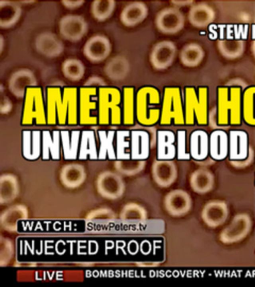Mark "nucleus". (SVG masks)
<instances>
[{
    "instance_id": "obj_1",
    "label": "nucleus",
    "mask_w": 255,
    "mask_h": 287,
    "mask_svg": "<svg viewBox=\"0 0 255 287\" xmlns=\"http://www.w3.org/2000/svg\"><path fill=\"white\" fill-rule=\"evenodd\" d=\"M242 94L240 87L218 89L217 123L219 126H237L242 124Z\"/></svg>"
},
{
    "instance_id": "obj_2",
    "label": "nucleus",
    "mask_w": 255,
    "mask_h": 287,
    "mask_svg": "<svg viewBox=\"0 0 255 287\" xmlns=\"http://www.w3.org/2000/svg\"><path fill=\"white\" fill-rule=\"evenodd\" d=\"M135 116L144 126H152L160 119L161 100L158 91L154 87H144L137 92L135 97Z\"/></svg>"
},
{
    "instance_id": "obj_3",
    "label": "nucleus",
    "mask_w": 255,
    "mask_h": 287,
    "mask_svg": "<svg viewBox=\"0 0 255 287\" xmlns=\"http://www.w3.org/2000/svg\"><path fill=\"white\" fill-rule=\"evenodd\" d=\"M185 103V123L186 125H192L195 121L200 126L208 124V91L206 88H199L197 93L194 88H186Z\"/></svg>"
},
{
    "instance_id": "obj_4",
    "label": "nucleus",
    "mask_w": 255,
    "mask_h": 287,
    "mask_svg": "<svg viewBox=\"0 0 255 287\" xmlns=\"http://www.w3.org/2000/svg\"><path fill=\"white\" fill-rule=\"evenodd\" d=\"M161 104L159 119L161 125H169L172 123L176 125L185 124L184 112L178 88H165Z\"/></svg>"
},
{
    "instance_id": "obj_5",
    "label": "nucleus",
    "mask_w": 255,
    "mask_h": 287,
    "mask_svg": "<svg viewBox=\"0 0 255 287\" xmlns=\"http://www.w3.org/2000/svg\"><path fill=\"white\" fill-rule=\"evenodd\" d=\"M88 29L85 18L79 15L67 14L63 16L59 23V30L61 36L71 42L80 40Z\"/></svg>"
},
{
    "instance_id": "obj_6",
    "label": "nucleus",
    "mask_w": 255,
    "mask_h": 287,
    "mask_svg": "<svg viewBox=\"0 0 255 287\" xmlns=\"http://www.w3.org/2000/svg\"><path fill=\"white\" fill-rule=\"evenodd\" d=\"M184 17L177 8L166 7L157 14L155 24L157 29L165 34H175L180 31L184 26Z\"/></svg>"
},
{
    "instance_id": "obj_7",
    "label": "nucleus",
    "mask_w": 255,
    "mask_h": 287,
    "mask_svg": "<svg viewBox=\"0 0 255 287\" xmlns=\"http://www.w3.org/2000/svg\"><path fill=\"white\" fill-rule=\"evenodd\" d=\"M177 49L173 42L163 40L156 43L153 47L150 61L152 66L158 70L168 68L172 64L176 54Z\"/></svg>"
},
{
    "instance_id": "obj_8",
    "label": "nucleus",
    "mask_w": 255,
    "mask_h": 287,
    "mask_svg": "<svg viewBox=\"0 0 255 287\" xmlns=\"http://www.w3.org/2000/svg\"><path fill=\"white\" fill-rule=\"evenodd\" d=\"M111 44L109 39L103 35L90 38L83 47V53L90 61L94 63L103 61L110 55Z\"/></svg>"
},
{
    "instance_id": "obj_9",
    "label": "nucleus",
    "mask_w": 255,
    "mask_h": 287,
    "mask_svg": "<svg viewBox=\"0 0 255 287\" xmlns=\"http://www.w3.org/2000/svg\"><path fill=\"white\" fill-rule=\"evenodd\" d=\"M34 44L39 53L48 58L59 56L64 49L63 43L60 38L51 32L39 34L35 38Z\"/></svg>"
},
{
    "instance_id": "obj_10",
    "label": "nucleus",
    "mask_w": 255,
    "mask_h": 287,
    "mask_svg": "<svg viewBox=\"0 0 255 287\" xmlns=\"http://www.w3.org/2000/svg\"><path fill=\"white\" fill-rule=\"evenodd\" d=\"M229 158L232 160L245 159L249 153V139L243 130H233L229 134Z\"/></svg>"
},
{
    "instance_id": "obj_11",
    "label": "nucleus",
    "mask_w": 255,
    "mask_h": 287,
    "mask_svg": "<svg viewBox=\"0 0 255 287\" xmlns=\"http://www.w3.org/2000/svg\"><path fill=\"white\" fill-rule=\"evenodd\" d=\"M148 11V7L144 2H132L124 8L120 15V19L125 26H134L139 24L146 18Z\"/></svg>"
},
{
    "instance_id": "obj_12",
    "label": "nucleus",
    "mask_w": 255,
    "mask_h": 287,
    "mask_svg": "<svg viewBox=\"0 0 255 287\" xmlns=\"http://www.w3.org/2000/svg\"><path fill=\"white\" fill-rule=\"evenodd\" d=\"M209 154L216 160L225 159L229 155V135L222 130H216L209 136Z\"/></svg>"
},
{
    "instance_id": "obj_13",
    "label": "nucleus",
    "mask_w": 255,
    "mask_h": 287,
    "mask_svg": "<svg viewBox=\"0 0 255 287\" xmlns=\"http://www.w3.org/2000/svg\"><path fill=\"white\" fill-rule=\"evenodd\" d=\"M191 204L189 195L185 191L176 190L169 193L165 200L166 208L175 215L183 214L189 209Z\"/></svg>"
},
{
    "instance_id": "obj_14",
    "label": "nucleus",
    "mask_w": 255,
    "mask_h": 287,
    "mask_svg": "<svg viewBox=\"0 0 255 287\" xmlns=\"http://www.w3.org/2000/svg\"><path fill=\"white\" fill-rule=\"evenodd\" d=\"M36 84V78L33 72L28 69H21L10 76L9 88L14 94L20 97L23 94L25 88L35 86Z\"/></svg>"
},
{
    "instance_id": "obj_15",
    "label": "nucleus",
    "mask_w": 255,
    "mask_h": 287,
    "mask_svg": "<svg viewBox=\"0 0 255 287\" xmlns=\"http://www.w3.org/2000/svg\"><path fill=\"white\" fill-rule=\"evenodd\" d=\"M21 8L17 2L0 1V26L3 28H10L19 20Z\"/></svg>"
},
{
    "instance_id": "obj_16",
    "label": "nucleus",
    "mask_w": 255,
    "mask_h": 287,
    "mask_svg": "<svg viewBox=\"0 0 255 287\" xmlns=\"http://www.w3.org/2000/svg\"><path fill=\"white\" fill-rule=\"evenodd\" d=\"M152 172L155 181L163 186L171 184L175 180L177 173L174 163L168 160L158 161L154 163Z\"/></svg>"
},
{
    "instance_id": "obj_17",
    "label": "nucleus",
    "mask_w": 255,
    "mask_h": 287,
    "mask_svg": "<svg viewBox=\"0 0 255 287\" xmlns=\"http://www.w3.org/2000/svg\"><path fill=\"white\" fill-rule=\"evenodd\" d=\"M191 152L196 160L205 159L209 153V137L204 131H196L191 135Z\"/></svg>"
},
{
    "instance_id": "obj_18",
    "label": "nucleus",
    "mask_w": 255,
    "mask_h": 287,
    "mask_svg": "<svg viewBox=\"0 0 255 287\" xmlns=\"http://www.w3.org/2000/svg\"><path fill=\"white\" fill-rule=\"evenodd\" d=\"M104 70L110 79L114 81L121 80L126 77L129 72V63L126 58L117 55L107 63Z\"/></svg>"
},
{
    "instance_id": "obj_19",
    "label": "nucleus",
    "mask_w": 255,
    "mask_h": 287,
    "mask_svg": "<svg viewBox=\"0 0 255 287\" xmlns=\"http://www.w3.org/2000/svg\"><path fill=\"white\" fill-rule=\"evenodd\" d=\"M243 120L251 126H255V86L247 88L242 94Z\"/></svg>"
},
{
    "instance_id": "obj_20",
    "label": "nucleus",
    "mask_w": 255,
    "mask_h": 287,
    "mask_svg": "<svg viewBox=\"0 0 255 287\" xmlns=\"http://www.w3.org/2000/svg\"><path fill=\"white\" fill-rule=\"evenodd\" d=\"M203 57L201 47L196 43L185 45L181 50L180 59L182 63L188 67H195L199 64Z\"/></svg>"
},
{
    "instance_id": "obj_21",
    "label": "nucleus",
    "mask_w": 255,
    "mask_h": 287,
    "mask_svg": "<svg viewBox=\"0 0 255 287\" xmlns=\"http://www.w3.org/2000/svg\"><path fill=\"white\" fill-rule=\"evenodd\" d=\"M62 71L64 76L68 80L77 81L81 80L85 73V67L79 59H66L62 64Z\"/></svg>"
},
{
    "instance_id": "obj_22",
    "label": "nucleus",
    "mask_w": 255,
    "mask_h": 287,
    "mask_svg": "<svg viewBox=\"0 0 255 287\" xmlns=\"http://www.w3.org/2000/svg\"><path fill=\"white\" fill-rule=\"evenodd\" d=\"M134 89L125 87L123 91V123L127 126L132 125L134 121Z\"/></svg>"
},
{
    "instance_id": "obj_23",
    "label": "nucleus",
    "mask_w": 255,
    "mask_h": 287,
    "mask_svg": "<svg viewBox=\"0 0 255 287\" xmlns=\"http://www.w3.org/2000/svg\"><path fill=\"white\" fill-rule=\"evenodd\" d=\"M115 6L116 2L114 0H95L91 4V12L95 19L102 21L111 16Z\"/></svg>"
},
{
    "instance_id": "obj_24",
    "label": "nucleus",
    "mask_w": 255,
    "mask_h": 287,
    "mask_svg": "<svg viewBox=\"0 0 255 287\" xmlns=\"http://www.w3.org/2000/svg\"><path fill=\"white\" fill-rule=\"evenodd\" d=\"M208 12L207 7L201 4H196L191 7L188 18L190 23L194 26L201 27L205 25L208 20Z\"/></svg>"
},
{
    "instance_id": "obj_25",
    "label": "nucleus",
    "mask_w": 255,
    "mask_h": 287,
    "mask_svg": "<svg viewBox=\"0 0 255 287\" xmlns=\"http://www.w3.org/2000/svg\"><path fill=\"white\" fill-rule=\"evenodd\" d=\"M105 192L112 197L120 196L124 190V186L121 179L116 175L109 174L104 181Z\"/></svg>"
},
{
    "instance_id": "obj_26",
    "label": "nucleus",
    "mask_w": 255,
    "mask_h": 287,
    "mask_svg": "<svg viewBox=\"0 0 255 287\" xmlns=\"http://www.w3.org/2000/svg\"><path fill=\"white\" fill-rule=\"evenodd\" d=\"M144 209L135 203L128 204L122 210L121 218L126 221H142L145 219Z\"/></svg>"
},
{
    "instance_id": "obj_27",
    "label": "nucleus",
    "mask_w": 255,
    "mask_h": 287,
    "mask_svg": "<svg viewBox=\"0 0 255 287\" xmlns=\"http://www.w3.org/2000/svg\"><path fill=\"white\" fill-rule=\"evenodd\" d=\"M105 82L101 77L97 76H93L90 77L85 83L84 86H104Z\"/></svg>"
},
{
    "instance_id": "obj_28",
    "label": "nucleus",
    "mask_w": 255,
    "mask_h": 287,
    "mask_svg": "<svg viewBox=\"0 0 255 287\" xmlns=\"http://www.w3.org/2000/svg\"><path fill=\"white\" fill-rule=\"evenodd\" d=\"M63 5L68 9H73L80 7L83 4L84 0H62Z\"/></svg>"
},
{
    "instance_id": "obj_29",
    "label": "nucleus",
    "mask_w": 255,
    "mask_h": 287,
    "mask_svg": "<svg viewBox=\"0 0 255 287\" xmlns=\"http://www.w3.org/2000/svg\"><path fill=\"white\" fill-rule=\"evenodd\" d=\"M174 4L178 6H184L191 4L193 1L192 0H173L171 1Z\"/></svg>"
}]
</instances>
